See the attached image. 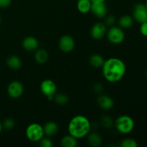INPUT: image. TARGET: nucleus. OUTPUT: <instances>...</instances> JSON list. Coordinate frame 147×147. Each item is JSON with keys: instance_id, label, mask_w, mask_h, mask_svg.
Segmentation results:
<instances>
[{"instance_id": "obj_32", "label": "nucleus", "mask_w": 147, "mask_h": 147, "mask_svg": "<svg viewBox=\"0 0 147 147\" xmlns=\"http://www.w3.org/2000/svg\"><path fill=\"white\" fill-rule=\"evenodd\" d=\"M2 129H3L2 123H1V122H0V134H1V131H2Z\"/></svg>"}, {"instance_id": "obj_12", "label": "nucleus", "mask_w": 147, "mask_h": 147, "mask_svg": "<svg viewBox=\"0 0 147 147\" xmlns=\"http://www.w3.org/2000/svg\"><path fill=\"white\" fill-rule=\"evenodd\" d=\"M23 49L27 52H34L39 47V41L33 36H28L24 37L22 42Z\"/></svg>"}, {"instance_id": "obj_20", "label": "nucleus", "mask_w": 147, "mask_h": 147, "mask_svg": "<svg viewBox=\"0 0 147 147\" xmlns=\"http://www.w3.org/2000/svg\"><path fill=\"white\" fill-rule=\"evenodd\" d=\"M134 19L131 16L125 14V15L121 16L119 18L118 23H119V27H121L122 29H129L132 27L134 24Z\"/></svg>"}, {"instance_id": "obj_34", "label": "nucleus", "mask_w": 147, "mask_h": 147, "mask_svg": "<svg viewBox=\"0 0 147 147\" xmlns=\"http://www.w3.org/2000/svg\"><path fill=\"white\" fill-rule=\"evenodd\" d=\"M1 14H0V24H1Z\"/></svg>"}, {"instance_id": "obj_31", "label": "nucleus", "mask_w": 147, "mask_h": 147, "mask_svg": "<svg viewBox=\"0 0 147 147\" xmlns=\"http://www.w3.org/2000/svg\"><path fill=\"white\" fill-rule=\"evenodd\" d=\"M92 3H97V2H106V0H90Z\"/></svg>"}, {"instance_id": "obj_29", "label": "nucleus", "mask_w": 147, "mask_h": 147, "mask_svg": "<svg viewBox=\"0 0 147 147\" xmlns=\"http://www.w3.org/2000/svg\"><path fill=\"white\" fill-rule=\"evenodd\" d=\"M139 30H140V32L142 35L144 36V37H147V22L141 24Z\"/></svg>"}, {"instance_id": "obj_30", "label": "nucleus", "mask_w": 147, "mask_h": 147, "mask_svg": "<svg viewBox=\"0 0 147 147\" xmlns=\"http://www.w3.org/2000/svg\"><path fill=\"white\" fill-rule=\"evenodd\" d=\"M11 4V0H0V8L5 9L9 7Z\"/></svg>"}, {"instance_id": "obj_22", "label": "nucleus", "mask_w": 147, "mask_h": 147, "mask_svg": "<svg viewBox=\"0 0 147 147\" xmlns=\"http://www.w3.org/2000/svg\"><path fill=\"white\" fill-rule=\"evenodd\" d=\"M53 100L58 105H65L68 103V96L65 93H55L53 96Z\"/></svg>"}, {"instance_id": "obj_4", "label": "nucleus", "mask_w": 147, "mask_h": 147, "mask_svg": "<svg viewBox=\"0 0 147 147\" xmlns=\"http://www.w3.org/2000/svg\"><path fill=\"white\" fill-rule=\"evenodd\" d=\"M25 135L31 142H39L45 136L43 126L37 123H30L26 129Z\"/></svg>"}, {"instance_id": "obj_9", "label": "nucleus", "mask_w": 147, "mask_h": 147, "mask_svg": "<svg viewBox=\"0 0 147 147\" xmlns=\"http://www.w3.org/2000/svg\"><path fill=\"white\" fill-rule=\"evenodd\" d=\"M40 89L41 93L46 97L53 96L57 92V86L53 80L45 79L40 83Z\"/></svg>"}, {"instance_id": "obj_23", "label": "nucleus", "mask_w": 147, "mask_h": 147, "mask_svg": "<svg viewBox=\"0 0 147 147\" xmlns=\"http://www.w3.org/2000/svg\"><path fill=\"white\" fill-rule=\"evenodd\" d=\"M100 123L106 129H111L113 126V120L109 116H103L100 119Z\"/></svg>"}, {"instance_id": "obj_26", "label": "nucleus", "mask_w": 147, "mask_h": 147, "mask_svg": "<svg viewBox=\"0 0 147 147\" xmlns=\"http://www.w3.org/2000/svg\"><path fill=\"white\" fill-rule=\"evenodd\" d=\"M40 146L41 147H53V144L52 140L50 139V137H47V136H43L40 141Z\"/></svg>"}, {"instance_id": "obj_28", "label": "nucleus", "mask_w": 147, "mask_h": 147, "mask_svg": "<svg viewBox=\"0 0 147 147\" xmlns=\"http://www.w3.org/2000/svg\"><path fill=\"white\" fill-rule=\"evenodd\" d=\"M93 90L95 93H98V94H101L102 92L103 91V85L100 83H95L94 86H93Z\"/></svg>"}, {"instance_id": "obj_7", "label": "nucleus", "mask_w": 147, "mask_h": 147, "mask_svg": "<svg viewBox=\"0 0 147 147\" xmlns=\"http://www.w3.org/2000/svg\"><path fill=\"white\" fill-rule=\"evenodd\" d=\"M132 17L134 21L140 24L147 22V10L145 4L137 3L135 4L132 11Z\"/></svg>"}, {"instance_id": "obj_10", "label": "nucleus", "mask_w": 147, "mask_h": 147, "mask_svg": "<svg viewBox=\"0 0 147 147\" xmlns=\"http://www.w3.org/2000/svg\"><path fill=\"white\" fill-rule=\"evenodd\" d=\"M107 32V26L102 22H97L93 25L90 30V35L96 40H100L103 38Z\"/></svg>"}, {"instance_id": "obj_33", "label": "nucleus", "mask_w": 147, "mask_h": 147, "mask_svg": "<svg viewBox=\"0 0 147 147\" xmlns=\"http://www.w3.org/2000/svg\"><path fill=\"white\" fill-rule=\"evenodd\" d=\"M145 6H146V10H147V0L146 1V3H145Z\"/></svg>"}, {"instance_id": "obj_1", "label": "nucleus", "mask_w": 147, "mask_h": 147, "mask_svg": "<svg viewBox=\"0 0 147 147\" xmlns=\"http://www.w3.org/2000/svg\"><path fill=\"white\" fill-rule=\"evenodd\" d=\"M101 68L105 80L111 83L120 81L126 71L124 62L117 57H110L108 60H105Z\"/></svg>"}, {"instance_id": "obj_13", "label": "nucleus", "mask_w": 147, "mask_h": 147, "mask_svg": "<svg viewBox=\"0 0 147 147\" xmlns=\"http://www.w3.org/2000/svg\"><path fill=\"white\" fill-rule=\"evenodd\" d=\"M97 104L101 109L108 111L111 109L114 106V100L111 97L106 95L100 94L97 98Z\"/></svg>"}, {"instance_id": "obj_18", "label": "nucleus", "mask_w": 147, "mask_h": 147, "mask_svg": "<svg viewBox=\"0 0 147 147\" xmlns=\"http://www.w3.org/2000/svg\"><path fill=\"white\" fill-rule=\"evenodd\" d=\"M6 63H7V65L12 70H19L21 68L22 65L21 59L17 55H14L9 56L7 59Z\"/></svg>"}, {"instance_id": "obj_21", "label": "nucleus", "mask_w": 147, "mask_h": 147, "mask_svg": "<svg viewBox=\"0 0 147 147\" xmlns=\"http://www.w3.org/2000/svg\"><path fill=\"white\" fill-rule=\"evenodd\" d=\"M78 139L71 135H65L60 140V144L63 147H76L78 146Z\"/></svg>"}, {"instance_id": "obj_35", "label": "nucleus", "mask_w": 147, "mask_h": 147, "mask_svg": "<svg viewBox=\"0 0 147 147\" xmlns=\"http://www.w3.org/2000/svg\"><path fill=\"white\" fill-rule=\"evenodd\" d=\"M145 74H146V78H147V69L146 70V73H145Z\"/></svg>"}, {"instance_id": "obj_11", "label": "nucleus", "mask_w": 147, "mask_h": 147, "mask_svg": "<svg viewBox=\"0 0 147 147\" xmlns=\"http://www.w3.org/2000/svg\"><path fill=\"white\" fill-rule=\"evenodd\" d=\"M90 11L97 18H104L107 15L108 13V8L106 4V2L92 3Z\"/></svg>"}, {"instance_id": "obj_16", "label": "nucleus", "mask_w": 147, "mask_h": 147, "mask_svg": "<svg viewBox=\"0 0 147 147\" xmlns=\"http://www.w3.org/2000/svg\"><path fill=\"white\" fill-rule=\"evenodd\" d=\"M88 143L92 147H99L102 144L103 139L98 133L92 132L87 135Z\"/></svg>"}, {"instance_id": "obj_5", "label": "nucleus", "mask_w": 147, "mask_h": 147, "mask_svg": "<svg viewBox=\"0 0 147 147\" xmlns=\"http://www.w3.org/2000/svg\"><path fill=\"white\" fill-rule=\"evenodd\" d=\"M106 37L109 42L113 45H119L125 40V32L121 27L111 26L106 32Z\"/></svg>"}, {"instance_id": "obj_17", "label": "nucleus", "mask_w": 147, "mask_h": 147, "mask_svg": "<svg viewBox=\"0 0 147 147\" xmlns=\"http://www.w3.org/2000/svg\"><path fill=\"white\" fill-rule=\"evenodd\" d=\"M88 61L92 67H95V68H100L104 63L105 59L103 58L101 55L94 53L90 56Z\"/></svg>"}, {"instance_id": "obj_27", "label": "nucleus", "mask_w": 147, "mask_h": 147, "mask_svg": "<svg viewBox=\"0 0 147 147\" xmlns=\"http://www.w3.org/2000/svg\"><path fill=\"white\" fill-rule=\"evenodd\" d=\"M105 18V23L106 26H113V24H114L115 22H116V18L113 15H106Z\"/></svg>"}, {"instance_id": "obj_19", "label": "nucleus", "mask_w": 147, "mask_h": 147, "mask_svg": "<svg viewBox=\"0 0 147 147\" xmlns=\"http://www.w3.org/2000/svg\"><path fill=\"white\" fill-rule=\"evenodd\" d=\"M91 4L90 0H78L77 9L81 14H87L90 11Z\"/></svg>"}, {"instance_id": "obj_15", "label": "nucleus", "mask_w": 147, "mask_h": 147, "mask_svg": "<svg viewBox=\"0 0 147 147\" xmlns=\"http://www.w3.org/2000/svg\"><path fill=\"white\" fill-rule=\"evenodd\" d=\"M34 60L36 63L39 64H45L47 62L49 59V54L47 51L45 49L40 48L35 50V53L34 55Z\"/></svg>"}, {"instance_id": "obj_8", "label": "nucleus", "mask_w": 147, "mask_h": 147, "mask_svg": "<svg viewBox=\"0 0 147 147\" xmlns=\"http://www.w3.org/2000/svg\"><path fill=\"white\" fill-rule=\"evenodd\" d=\"M59 48L63 53H68L73 51L76 46V42L73 37L67 34L63 35L58 42Z\"/></svg>"}, {"instance_id": "obj_6", "label": "nucleus", "mask_w": 147, "mask_h": 147, "mask_svg": "<svg viewBox=\"0 0 147 147\" xmlns=\"http://www.w3.org/2000/svg\"><path fill=\"white\" fill-rule=\"evenodd\" d=\"M7 91L8 96L11 98H19L24 93V86L19 80H13L9 83Z\"/></svg>"}, {"instance_id": "obj_3", "label": "nucleus", "mask_w": 147, "mask_h": 147, "mask_svg": "<svg viewBox=\"0 0 147 147\" xmlns=\"http://www.w3.org/2000/svg\"><path fill=\"white\" fill-rule=\"evenodd\" d=\"M116 129L122 134H128L132 132L135 126L134 119L127 115L119 116L114 122Z\"/></svg>"}, {"instance_id": "obj_14", "label": "nucleus", "mask_w": 147, "mask_h": 147, "mask_svg": "<svg viewBox=\"0 0 147 147\" xmlns=\"http://www.w3.org/2000/svg\"><path fill=\"white\" fill-rule=\"evenodd\" d=\"M44 134L47 137L55 136L59 131V126L55 121H48L43 126Z\"/></svg>"}, {"instance_id": "obj_2", "label": "nucleus", "mask_w": 147, "mask_h": 147, "mask_svg": "<svg viewBox=\"0 0 147 147\" xmlns=\"http://www.w3.org/2000/svg\"><path fill=\"white\" fill-rule=\"evenodd\" d=\"M91 124L87 117L83 115H77L70 119L67 125L69 134L77 139H83L90 133Z\"/></svg>"}, {"instance_id": "obj_25", "label": "nucleus", "mask_w": 147, "mask_h": 147, "mask_svg": "<svg viewBox=\"0 0 147 147\" xmlns=\"http://www.w3.org/2000/svg\"><path fill=\"white\" fill-rule=\"evenodd\" d=\"M1 123H2L3 129H5L6 130H11L14 129L16 124L15 121L11 118H7Z\"/></svg>"}, {"instance_id": "obj_24", "label": "nucleus", "mask_w": 147, "mask_h": 147, "mask_svg": "<svg viewBox=\"0 0 147 147\" xmlns=\"http://www.w3.org/2000/svg\"><path fill=\"white\" fill-rule=\"evenodd\" d=\"M120 146L121 147H137L138 143L135 139L131 138H126L121 142Z\"/></svg>"}]
</instances>
